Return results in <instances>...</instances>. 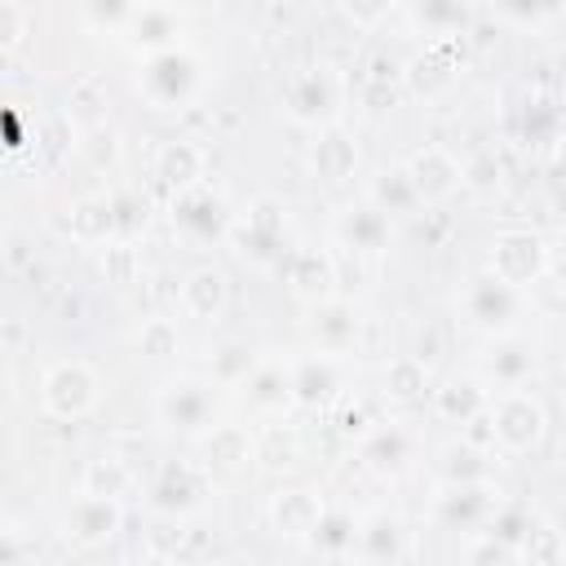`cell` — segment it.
<instances>
[{"label":"cell","instance_id":"32","mask_svg":"<svg viewBox=\"0 0 566 566\" xmlns=\"http://www.w3.org/2000/svg\"><path fill=\"white\" fill-rule=\"evenodd\" d=\"M66 115H71L75 128L97 133L106 124V75H97V71L80 75L71 84V93H66Z\"/></svg>","mask_w":566,"mask_h":566},{"label":"cell","instance_id":"6","mask_svg":"<svg viewBox=\"0 0 566 566\" xmlns=\"http://www.w3.org/2000/svg\"><path fill=\"white\" fill-rule=\"evenodd\" d=\"M155 416H159V424H168L172 433H186V438L212 433L217 429V394H212V380L168 376L155 389Z\"/></svg>","mask_w":566,"mask_h":566},{"label":"cell","instance_id":"18","mask_svg":"<svg viewBox=\"0 0 566 566\" xmlns=\"http://www.w3.org/2000/svg\"><path fill=\"white\" fill-rule=\"evenodd\" d=\"M323 509H327V500L318 491H310V486H279L270 495V504H265L270 526L279 535H287V539H310L318 517H323Z\"/></svg>","mask_w":566,"mask_h":566},{"label":"cell","instance_id":"56","mask_svg":"<svg viewBox=\"0 0 566 566\" xmlns=\"http://www.w3.org/2000/svg\"><path fill=\"white\" fill-rule=\"evenodd\" d=\"M128 566H168L164 557H146V562H128Z\"/></svg>","mask_w":566,"mask_h":566},{"label":"cell","instance_id":"7","mask_svg":"<svg viewBox=\"0 0 566 566\" xmlns=\"http://www.w3.org/2000/svg\"><path fill=\"white\" fill-rule=\"evenodd\" d=\"M102 398V376L84 358H62L40 380V407L53 420H84Z\"/></svg>","mask_w":566,"mask_h":566},{"label":"cell","instance_id":"45","mask_svg":"<svg viewBox=\"0 0 566 566\" xmlns=\"http://www.w3.org/2000/svg\"><path fill=\"white\" fill-rule=\"evenodd\" d=\"M111 203H115V239L133 243L146 230V199L137 190H115Z\"/></svg>","mask_w":566,"mask_h":566},{"label":"cell","instance_id":"54","mask_svg":"<svg viewBox=\"0 0 566 566\" xmlns=\"http://www.w3.org/2000/svg\"><path fill=\"white\" fill-rule=\"evenodd\" d=\"M27 256H22V239L18 234H9V265H22Z\"/></svg>","mask_w":566,"mask_h":566},{"label":"cell","instance_id":"1","mask_svg":"<svg viewBox=\"0 0 566 566\" xmlns=\"http://www.w3.org/2000/svg\"><path fill=\"white\" fill-rule=\"evenodd\" d=\"M230 248L252 270H283L287 261V203L279 195H256L230 226Z\"/></svg>","mask_w":566,"mask_h":566},{"label":"cell","instance_id":"8","mask_svg":"<svg viewBox=\"0 0 566 566\" xmlns=\"http://www.w3.org/2000/svg\"><path fill=\"white\" fill-rule=\"evenodd\" d=\"M491 424H495L500 455H531L544 442L548 416L535 394L509 389V394H491Z\"/></svg>","mask_w":566,"mask_h":566},{"label":"cell","instance_id":"23","mask_svg":"<svg viewBox=\"0 0 566 566\" xmlns=\"http://www.w3.org/2000/svg\"><path fill=\"white\" fill-rule=\"evenodd\" d=\"M402 544H407V531H402V517L389 513V509H376L358 522V562L363 566H398L402 557Z\"/></svg>","mask_w":566,"mask_h":566},{"label":"cell","instance_id":"52","mask_svg":"<svg viewBox=\"0 0 566 566\" xmlns=\"http://www.w3.org/2000/svg\"><path fill=\"white\" fill-rule=\"evenodd\" d=\"M168 544H181V531H177V517H168V522H159L155 526V535H150V548H155V557H164V548ZM168 562V557H164Z\"/></svg>","mask_w":566,"mask_h":566},{"label":"cell","instance_id":"14","mask_svg":"<svg viewBox=\"0 0 566 566\" xmlns=\"http://www.w3.org/2000/svg\"><path fill=\"white\" fill-rule=\"evenodd\" d=\"M283 283H287V292L301 305L314 310V305H323V301L336 296V283H340L336 256L327 248H292L287 261H283Z\"/></svg>","mask_w":566,"mask_h":566},{"label":"cell","instance_id":"16","mask_svg":"<svg viewBox=\"0 0 566 566\" xmlns=\"http://www.w3.org/2000/svg\"><path fill=\"white\" fill-rule=\"evenodd\" d=\"M402 168H407L420 203H442L464 186V164L447 146H420V150H411V159Z\"/></svg>","mask_w":566,"mask_h":566},{"label":"cell","instance_id":"50","mask_svg":"<svg viewBox=\"0 0 566 566\" xmlns=\"http://www.w3.org/2000/svg\"><path fill=\"white\" fill-rule=\"evenodd\" d=\"M513 562H517V553L504 548V544H495V539H486V535L469 553V566H513Z\"/></svg>","mask_w":566,"mask_h":566},{"label":"cell","instance_id":"53","mask_svg":"<svg viewBox=\"0 0 566 566\" xmlns=\"http://www.w3.org/2000/svg\"><path fill=\"white\" fill-rule=\"evenodd\" d=\"M548 279H553V287L566 296V239H562L557 248H548Z\"/></svg>","mask_w":566,"mask_h":566},{"label":"cell","instance_id":"46","mask_svg":"<svg viewBox=\"0 0 566 566\" xmlns=\"http://www.w3.org/2000/svg\"><path fill=\"white\" fill-rule=\"evenodd\" d=\"M102 274H106V283H115V287H124V283H133L137 279V248L133 243H106V252H102Z\"/></svg>","mask_w":566,"mask_h":566},{"label":"cell","instance_id":"2","mask_svg":"<svg viewBox=\"0 0 566 566\" xmlns=\"http://www.w3.org/2000/svg\"><path fill=\"white\" fill-rule=\"evenodd\" d=\"M345 102H349V80H345V71L332 66V62H314V66L296 71V75L287 80V88H283V111H287V119L301 124V128H318V133L340 119Z\"/></svg>","mask_w":566,"mask_h":566},{"label":"cell","instance_id":"21","mask_svg":"<svg viewBox=\"0 0 566 566\" xmlns=\"http://www.w3.org/2000/svg\"><path fill=\"white\" fill-rule=\"evenodd\" d=\"M482 376L509 394V389H522L531 376H535V345L522 340V336H495L482 354Z\"/></svg>","mask_w":566,"mask_h":566},{"label":"cell","instance_id":"42","mask_svg":"<svg viewBox=\"0 0 566 566\" xmlns=\"http://www.w3.org/2000/svg\"><path fill=\"white\" fill-rule=\"evenodd\" d=\"M517 562L522 566H562L566 562V535L553 526V522H535V531L526 535V544L517 548Z\"/></svg>","mask_w":566,"mask_h":566},{"label":"cell","instance_id":"11","mask_svg":"<svg viewBox=\"0 0 566 566\" xmlns=\"http://www.w3.org/2000/svg\"><path fill=\"white\" fill-rule=\"evenodd\" d=\"M486 270L513 287H531L535 279L548 274V243L535 234V230H500L491 239V256H486Z\"/></svg>","mask_w":566,"mask_h":566},{"label":"cell","instance_id":"17","mask_svg":"<svg viewBox=\"0 0 566 566\" xmlns=\"http://www.w3.org/2000/svg\"><path fill=\"white\" fill-rule=\"evenodd\" d=\"M177 27H181V13L172 4H133L119 40L142 53V57H155L164 49H177Z\"/></svg>","mask_w":566,"mask_h":566},{"label":"cell","instance_id":"27","mask_svg":"<svg viewBox=\"0 0 566 566\" xmlns=\"http://www.w3.org/2000/svg\"><path fill=\"white\" fill-rule=\"evenodd\" d=\"M181 310L190 314V318H199V323H217L221 318V310H226V301H230V283H226V274L217 270V265H195L186 279H181Z\"/></svg>","mask_w":566,"mask_h":566},{"label":"cell","instance_id":"48","mask_svg":"<svg viewBox=\"0 0 566 566\" xmlns=\"http://www.w3.org/2000/svg\"><path fill=\"white\" fill-rule=\"evenodd\" d=\"M464 186H473V190H495V186H500V159H495L491 150L473 155V159L464 164Z\"/></svg>","mask_w":566,"mask_h":566},{"label":"cell","instance_id":"26","mask_svg":"<svg viewBox=\"0 0 566 566\" xmlns=\"http://www.w3.org/2000/svg\"><path fill=\"white\" fill-rule=\"evenodd\" d=\"M203 168H208V155H203V146L190 142V137H172V142H164V146L155 150V177H159L172 195L199 186V181H203Z\"/></svg>","mask_w":566,"mask_h":566},{"label":"cell","instance_id":"4","mask_svg":"<svg viewBox=\"0 0 566 566\" xmlns=\"http://www.w3.org/2000/svg\"><path fill=\"white\" fill-rule=\"evenodd\" d=\"M203 84V62L177 44V49H164L155 57H142V71H137V93L150 111H181L195 102Z\"/></svg>","mask_w":566,"mask_h":566},{"label":"cell","instance_id":"12","mask_svg":"<svg viewBox=\"0 0 566 566\" xmlns=\"http://www.w3.org/2000/svg\"><path fill=\"white\" fill-rule=\"evenodd\" d=\"M124 526V500H106V495H75L71 509L62 513V539L71 548H102L115 539V531Z\"/></svg>","mask_w":566,"mask_h":566},{"label":"cell","instance_id":"44","mask_svg":"<svg viewBox=\"0 0 566 566\" xmlns=\"http://www.w3.org/2000/svg\"><path fill=\"white\" fill-rule=\"evenodd\" d=\"M137 349L146 354V358H172L177 349H181V332H177V323L172 318H146L142 327H137Z\"/></svg>","mask_w":566,"mask_h":566},{"label":"cell","instance_id":"30","mask_svg":"<svg viewBox=\"0 0 566 566\" xmlns=\"http://www.w3.org/2000/svg\"><path fill=\"white\" fill-rule=\"evenodd\" d=\"M367 203H376L385 217H416V208H424L402 164H398V168H380V172L367 181Z\"/></svg>","mask_w":566,"mask_h":566},{"label":"cell","instance_id":"36","mask_svg":"<svg viewBox=\"0 0 566 566\" xmlns=\"http://www.w3.org/2000/svg\"><path fill=\"white\" fill-rule=\"evenodd\" d=\"M416 27L429 40H451V35H469L473 27V4H455V0H424L411 9Z\"/></svg>","mask_w":566,"mask_h":566},{"label":"cell","instance_id":"5","mask_svg":"<svg viewBox=\"0 0 566 566\" xmlns=\"http://www.w3.org/2000/svg\"><path fill=\"white\" fill-rule=\"evenodd\" d=\"M168 221H172V234H177L181 243H190V248H212V243L230 239L234 212H230L226 195H221L212 181H199V186L172 195Z\"/></svg>","mask_w":566,"mask_h":566},{"label":"cell","instance_id":"41","mask_svg":"<svg viewBox=\"0 0 566 566\" xmlns=\"http://www.w3.org/2000/svg\"><path fill=\"white\" fill-rule=\"evenodd\" d=\"M256 460L261 469H296L301 464V442H296V429L292 424H270L261 438H256Z\"/></svg>","mask_w":566,"mask_h":566},{"label":"cell","instance_id":"37","mask_svg":"<svg viewBox=\"0 0 566 566\" xmlns=\"http://www.w3.org/2000/svg\"><path fill=\"white\" fill-rule=\"evenodd\" d=\"M243 394H248V402H252L256 411H283V407L292 402V371L261 358V367L248 376Z\"/></svg>","mask_w":566,"mask_h":566},{"label":"cell","instance_id":"24","mask_svg":"<svg viewBox=\"0 0 566 566\" xmlns=\"http://www.w3.org/2000/svg\"><path fill=\"white\" fill-rule=\"evenodd\" d=\"M310 172L318 181H327V186H345L358 172V142L340 124L323 128L314 137V146H310Z\"/></svg>","mask_w":566,"mask_h":566},{"label":"cell","instance_id":"15","mask_svg":"<svg viewBox=\"0 0 566 566\" xmlns=\"http://www.w3.org/2000/svg\"><path fill=\"white\" fill-rule=\"evenodd\" d=\"M292 371V402L305 407V411H327L340 394H345V376H340V363L336 354H301L287 363Z\"/></svg>","mask_w":566,"mask_h":566},{"label":"cell","instance_id":"55","mask_svg":"<svg viewBox=\"0 0 566 566\" xmlns=\"http://www.w3.org/2000/svg\"><path fill=\"white\" fill-rule=\"evenodd\" d=\"M553 159H557V168L566 172V128H562V137L553 142Z\"/></svg>","mask_w":566,"mask_h":566},{"label":"cell","instance_id":"43","mask_svg":"<svg viewBox=\"0 0 566 566\" xmlns=\"http://www.w3.org/2000/svg\"><path fill=\"white\" fill-rule=\"evenodd\" d=\"M75 124H71V115L66 111H57V115H49L44 124H40V133H35V155H44V168H57L71 150H75Z\"/></svg>","mask_w":566,"mask_h":566},{"label":"cell","instance_id":"34","mask_svg":"<svg viewBox=\"0 0 566 566\" xmlns=\"http://www.w3.org/2000/svg\"><path fill=\"white\" fill-rule=\"evenodd\" d=\"M199 442H203V464L208 469H239V464L256 460V442L248 438L243 424H217Z\"/></svg>","mask_w":566,"mask_h":566},{"label":"cell","instance_id":"13","mask_svg":"<svg viewBox=\"0 0 566 566\" xmlns=\"http://www.w3.org/2000/svg\"><path fill=\"white\" fill-rule=\"evenodd\" d=\"M460 62H464V35H451V40H429L416 57H407V75L402 84L416 93V97H442L455 75H460Z\"/></svg>","mask_w":566,"mask_h":566},{"label":"cell","instance_id":"9","mask_svg":"<svg viewBox=\"0 0 566 566\" xmlns=\"http://www.w3.org/2000/svg\"><path fill=\"white\" fill-rule=\"evenodd\" d=\"M212 495V478H208V464H190V460H168L159 464L155 482H150V509L159 517H190L208 504Z\"/></svg>","mask_w":566,"mask_h":566},{"label":"cell","instance_id":"29","mask_svg":"<svg viewBox=\"0 0 566 566\" xmlns=\"http://www.w3.org/2000/svg\"><path fill=\"white\" fill-rule=\"evenodd\" d=\"M380 394L398 407H411L420 402L424 394H433V376H429V363L416 358V354H394L385 367H380Z\"/></svg>","mask_w":566,"mask_h":566},{"label":"cell","instance_id":"40","mask_svg":"<svg viewBox=\"0 0 566 566\" xmlns=\"http://www.w3.org/2000/svg\"><path fill=\"white\" fill-rule=\"evenodd\" d=\"M562 128H566V115L557 111L553 97H544V93L526 97V106H522V137L526 142H548L553 146L562 137Z\"/></svg>","mask_w":566,"mask_h":566},{"label":"cell","instance_id":"3","mask_svg":"<svg viewBox=\"0 0 566 566\" xmlns=\"http://www.w3.org/2000/svg\"><path fill=\"white\" fill-rule=\"evenodd\" d=\"M460 314H464V323H469L473 332H482V336H491V340H495V336H513L517 323H522V314H526V292L513 287V283H504V279H495V274L482 265L478 274L464 279Z\"/></svg>","mask_w":566,"mask_h":566},{"label":"cell","instance_id":"20","mask_svg":"<svg viewBox=\"0 0 566 566\" xmlns=\"http://www.w3.org/2000/svg\"><path fill=\"white\" fill-rule=\"evenodd\" d=\"M358 332H363V314L345 296H332V301H323V305L310 310V336H314L318 354H345V349H354L358 345Z\"/></svg>","mask_w":566,"mask_h":566},{"label":"cell","instance_id":"10","mask_svg":"<svg viewBox=\"0 0 566 566\" xmlns=\"http://www.w3.org/2000/svg\"><path fill=\"white\" fill-rule=\"evenodd\" d=\"M504 504V491L495 482H469V486H442L433 495V526L442 531H469L482 539L486 522L495 517V509Z\"/></svg>","mask_w":566,"mask_h":566},{"label":"cell","instance_id":"19","mask_svg":"<svg viewBox=\"0 0 566 566\" xmlns=\"http://www.w3.org/2000/svg\"><path fill=\"white\" fill-rule=\"evenodd\" d=\"M336 239H340V248H349V252L376 256V252H385L389 239H394V217H385L376 203L358 199V203L340 208V217H336Z\"/></svg>","mask_w":566,"mask_h":566},{"label":"cell","instance_id":"39","mask_svg":"<svg viewBox=\"0 0 566 566\" xmlns=\"http://www.w3.org/2000/svg\"><path fill=\"white\" fill-rule=\"evenodd\" d=\"M84 495H106V500H124L133 491V469L115 455H102V460H88L84 469Z\"/></svg>","mask_w":566,"mask_h":566},{"label":"cell","instance_id":"38","mask_svg":"<svg viewBox=\"0 0 566 566\" xmlns=\"http://www.w3.org/2000/svg\"><path fill=\"white\" fill-rule=\"evenodd\" d=\"M535 522H539V517H535V509H531V504H522V500H504V504L495 509V517L486 522V531H482V535L517 553V548L526 544V535L535 531Z\"/></svg>","mask_w":566,"mask_h":566},{"label":"cell","instance_id":"35","mask_svg":"<svg viewBox=\"0 0 566 566\" xmlns=\"http://www.w3.org/2000/svg\"><path fill=\"white\" fill-rule=\"evenodd\" d=\"M438 473H442V486H469V482H491V455L469 447L464 438L460 442H447L438 451Z\"/></svg>","mask_w":566,"mask_h":566},{"label":"cell","instance_id":"47","mask_svg":"<svg viewBox=\"0 0 566 566\" xmlns=\"http://www.w3.org/2000/svg\"><path fill=\"white\" fill-rule=\"evenodd\" d=\"M27 27H31L27 9H22L18 0H0V53H4V57H9L13 49H22Z\"/></svg>","mask_w":566,"mask_h":566},{"label":"cell","instance_id":"25","mask_svg":"<svg viewBox=\"0 0 566 566\" xmlns=\"http://www.w3.org/2000/svg\"><path fill=\"white\" fill-rule=\"evenodd\" d=\"M62 230L75 243H84V248L115 243V203H111V195H80V199H71V208L62 217Z\"/></svg>","mask_w":566,"mask_h":566},{"label":"cell","instance_id":"33","mask_svg":"<svg viewBox=\"0 0 566 566\" xmlns=\"http://www.w3.org/2000/svg\"><path fill=\"white\" fill-rule=\"evenodd\" d=\"M261 367L256 349L248 340H221L212 354H208V380L221 385V389H234V385H248V376Z\"/></svg>","mask_w":566,"mask_h":566},{"label":"cell","instance_id":"22","mask_svg":"<svg viewBox=\"0 0 566 566\" xmlns=\"http://www.w3.org/2000/svg\"><path fill=\"white\" fill-rule=\"evenodd\" d=\"M358 460H363L371 473H380V478H398V473H407L411 460H416V433L389 420V424L371 429V433L358 442Z\"/></svg>","mask_w":566,"mask_h":566},{"label":"cell","instance_id":"51","mask_svg":"<svg viewBox=\"0 0 566 566\" xmlns=\"http://www.w3.org/2000/svg\"><path fill=\"white\" fill-rule=\"evenodd\" d=\"M128 13H133V4H88L84 9L88 22H102V27H115V31H124Z\"/></svg>","mask_w":566,"mask_h":566},{"label":"cell","instance_id":"28","mask_svg":"<svg viewBox=\"0 0 566 566\" xmlns=\"http://www.w3.org/2000/svg\"><path fill=\"white\" fill-rule=\"evenodd\" d=\"M491 407V389L482 376H451L433 389V411L447 420V424H469L473 416H482Z\"/></svg>","mask_w":566,"mask_h":566},{"label":"cell","instance_id":"31","mask_svg":"<svg viewBox=\"0 0 566 566\" xmlns=\"http://www.w3.org/2000/svg\"><path fill=\"white\" fill-rule=\"evenodd\" d=\"M358 522L363 517H354L345 504H327L323 517H318V526H314V535L305 544L314 553H323V557H349L354 544H358Z\"/></svg>","mask_w":566,"mask_h":566},{"label":"cell","instance_id":"49","mask_svg":"<svg viewBox=\"0 0 566 566\" xmlns=\"http://www.w3.org/2000/svg\"><path fill=\"white\" fill-rule=\"evenodd\" d=\"M340 13H345L354 27H376L380 18L394 13V4H385V0H376V4H367V0H340Z\"/></svg>","mask_w":566,"mask_h":566}]
</instances>
